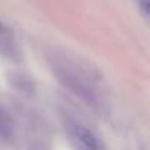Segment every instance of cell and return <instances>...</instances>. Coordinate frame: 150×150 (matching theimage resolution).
Listing matches in <instances>:
<instances>
[{"mask_svg": "<svg viewBox=\"0 0 150 150\" xmlns=\"http://www.w3.org/2000/svg\"><path fill=\"white\" fill-rule=\"evenodd\" d=\"M52 68H53L54 74L57 75L59 81L62 84H65L71 91H74L77 96H80L83 100L88 102L90 105L97 103L96 91H94L91 83L88 81L91 78L84 75V72H81V69L78 66H74L66 60L54 59V63H52Z\"/></svg>", "mask_w": 150, "mask_h": 150, "instance_id": "cell-1", "label": "cell"}, {"mask_svg": "<svg viewBox=\"0 0 150 150\" xmlns=\"http://www.w3.org/2000/svg\"><path fill=\"white\" fill-rule=\"evenodd\" d=\"M68 134L78 150H100V143L97 137L84 125L77 122H68Z\"/></svg>", "mask_w": 150, "mask_h": 150, "instance_id": "cell-2", "label": "cell"}, {"mask_svg": "<svg viewBox=\"0 0 150 150\" xmlns=\"http://www.w3.org/2000/svg\"><path fill=\"white\" fill-rule=\"evenodd\" d=\"M137 3H138L140 9L150 18V0H137Z\"/></svg>", "mask_w": 150, "mask_h": 150, "instance_id": "cell-4", "label": "cell"}, {"mask_svg": "<svg viewBox=\"0 0 150 150\" xmlns=\"http://www.w3.org/2000/svg\"><path fill=\"white\" fill-rule=\"evenodd\" d=\"M12 134V127H11V121L9 118L6 116V113L2 110V108H0V135L8 138L11 137Z\"/></svg>", "mask_w": 150, "mask_h": 150, "instance_id": "cell-3", "label": "cell"}]
</instances>
